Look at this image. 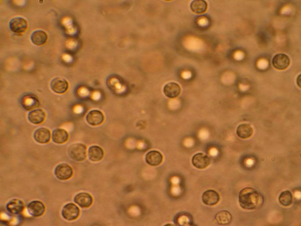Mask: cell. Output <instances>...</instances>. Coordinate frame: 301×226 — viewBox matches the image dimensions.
I'll list each match as a JSON object with an SVG mask.
<instances>
[{"mask_svg":"<svg viewBox=\"0 0 301 226\" xmlns=\"http://www.w3.org/2000/svg\"><path fill=\"white\" fill-rule=\"evenodd\" d=\"M80 210L79 208L73 203H68L63 207L61 214L66 220L71 221L77 219L79 216Z\"/></svg>","mask_w":301,"mask_h":226,"instance_id":"obj_3","label":"cell"},{"mask_svg":"<svg viewBox=\"0 0 301 226\" xmlns=\"http://www.w3.org/2000/svg\"><path fill=\"white\" fill-rule=\"evenodd\" d=\"M33 137L35 140L41 144H46L50 141L51 138L50 131L44 127H40L34 132Z\"/></svg>","mask_w":301,"mask_h":226,"instance_id":"obj_11","label":"cell"},{"mask_svg":"<svg viewBox=\"0 0 301 226\" xmlns=\"http://www.w3.org/2000/svg\"><path fill=\"white\" fill-rule=\"evenodd\" d=\"M163 157L162 154L156 150H152L148 152L146 156V161L149 164L152 166H157L162 162Z\"/></svg>","mask_w":301,"mask_h":226,"instance_id":"obj_19","label":"cell"},{"mask_svg":"<svg viewBox=\"0 0 301 226\" xmlns=\"http://www.w3.org/2000/svg\"><path fill=\"white\" fill-rule=\"evenodd\" d=\"M182 76L183 78L185 79H189L191 76V74L189 71H185L182 74Z\"/></svg>","mask_w":301,"mask_h":226,"instance_id":"obj_29","label":"cell"},{"mask_svg":"<svg viewBox=\"0 0 301 226\" xmlns=\"http://www.w3.org/2000/svg\"><path fill=\"white\" fill-rule=\"evenodd\" d=\"M175 223L180 225L191 226L194 225L193 218L189 213L181 212L178 214L175 218Z\"/></svg>","mask_w":301,"mask_h":226,"instance_id":"obj_20","label":"cell"},{"mask_svg":"<svg viewBox=\"0 0 301 226\" xmlns=\"http://www.w3.org/2000/svg\"><path fill=\"white\" fill-rule=\"evenodd\" d=\"M253 129L248 124H243L240 125L237 127L236 133L240 138L246 139L250 137L252 134Z\"/></svg>","mask_w":301,"mask_h":226,"instance_id":"obj_22","label":"cell"},{"mask_svg":"<svg viewBox=\"0 0 301 226\" xmlns=\"http://www.w3.org/2000/svg\"><path fill=\"white\" fill-rule=\"evenodd\" d=\"M23 108L27 110H30L38 107L39 102L35 97L32 96L24 97L22 101Z\"/></svg>","mask_w":301,"mask_h":226,"instance_id":"obj_24","label":"cell"},{"mask_svg":"<svg viewBox=\"0 0 301 226\" xmlns=\"http://www.w3.org/2000/svg\"><path fill=\"white\" fill-rule=\"evenodd\" d=\"M290 59L286 54L280 53L275 55L272 60V64L276 69L280 70L287 69L289 66Z\"/></svg>","mask_w":301,"mask_h":226,"instance_id":"obj_8","label":"cell"},{"mask_svg":"<svg viewBox=\"0 0 301 226\" xmlns=\"http://www.w3.org/2000/svg\"><path fill=\"white\" fill-rule=\"evenodd\" d=\"M27 25L26 21L20 17L12 18L10 21L9 24L10 30L13 32L17 33H22L25 31Z\"/></svg>","mask_w":301,"mask_h":226,"instance_id":"obj_5","label":"cell"},{"mask_svg":"<svg viewBox=\"0 0 301 226\" xmlns=\"http://www.w3.org/2000/svg\"><path fill=\"white\" fill-rule=\"evenodd\" d=\"M74 201L81 207L86 208L92 204L93 199L91 196L86 192H81L74 197Z\"/></svg>","mask_w":301,"mask_h":226,"instance_id":"obj_13","label":"cell"},{"mask_svg":"<svg viewBox=\"0 0 301 226\" xmlns=\"http://www.w3.org/2000/svg\"><path fill=\"white\" fill-rule=\"evenodd\" d=\"M104 116L101 111L92 110L89 111L86 116V119L87 122L92 126H97L101 125L104 122Z\"/></svg>","mask_w":301,"mask_h":226,"instance_id":"obj_6","label":"cell"},{"mask_svg":"<svg viewBox=\"0 0 301 226\" xmlns=\"http://www.w3.org/2000/svg\"><path fill=\"white\" fill-rule=\"evenodd\" d=\"M181 91L180 85L174 82H170L166 84L164 86L163 91L165 95L170 98H174L177 97L180 94Z\"/></svg>","mask_w":301,"mask_h":226,"instance_id":"obj_14","label":"cell"},{"mask_svg":"<svg viewBox=\"0 0 301 226\" xmlns=\"http://www.w3.org/2000/svg\"><path fill=\"white\" fill-rule=\"evenodd\" d=\"M31 41L34 44L40 46L44 44L46 41L47 35L46 33L41 30H37L31 34Z\"/></svg>","mask_w":301,"mask_h":226,"instance_id":"obj_21","label":"cell"},{"mask_svg":"<svg viewBox=\"0 0 301 226\" xmlns=\"http://www.w3.org/2000/svg\"><path fill=\"white\" fill-rule=\"evenodd\" d=\"M292 195L289 190H285L282 192L280 195L279 202L283 206L287 207L290 205L292 201Z\"/></svg>","mask_w":301,"mask_h":226,"instance_id":"obj_26","label":"cell"},{"mask_svg":"<svg viewBox=\"0 0 301 226\" xmlns=\"http://www.w3.org/2000/svg\"><path fill=\"white\" fill-rule=\"evenodd\" d=\"M69 138L68 132L62 128H56L53 130L52 139L53 142L57 144H62L66 142Z\"/></svg>","mask_w":301,"mask_h":226,"instance_id":"obj_17","label":"cell"},{"mask_svg":"<svg viewBox=\"0 0 301 226\" xmlns=\"http://www.w3.org/2000/svg\"><path fill=\"white\" fill-rule=\"evenodd\" d=\"M202 200L205 204L209 206H214L219 202L220 197L218 193L215 191L209 190L203 194Z\"/></svg>","mask_w":301,"mask_h":226,"instance_id":"obj_12","label":"cell"},{"mask_svg":"<svg viewBox=\"0 0 301 226\" xmlns=\"http://www.w3.org/2000/svg\"><path fill=\"white\" fill-rule=\"evenodd\" d=\"M265 199L263 195L254 189L247 187L240 192L239 202L243 208L248 210L258 209L263 205Z\"/></svg>","mask_w":301,"mask_h":226,"instance_id":"obj_1","label":"cell"},{"mask_svg":"<svg viewBox=\"0 0 301 226\" xmlns=\"http://www.w3.org/2000/svg\"><path fill=\"white\" fill-rule=\"evenodd\" d=\"M88 154L91 161L96 162L100 161L103 158L104 152L103 149L97 145H92L88 148Z\"/></svg>","mask_w":301,"mask_h":226,"instance_id":"obj_18","label":"cell"},{"mask_svg":"<svg viewBox=\"0 0 301 226\" xmlns=\"http://www.w3.org/2000/svg\"><path fill=\"white\" fill-rule=\"evenodd\" d=\"M7 210L10 213L14 215H17L21 213L24 208V204L21 200L14 199L9 201L6 205Z\"/></svg>","mask_w":301,"mask_h":226,"instance_id":"obj_16","label":"cell"},{"mask_svg":"<svg viewBox=\"0 0 301 226\" xmlns=\"http://www.w3.org/2000/svg\"><path fill=\"white\" fill-rule=\"evenodd\" d=\"M301 74L298 75L296 79V83L298 87H301Z\"/></svg>","mask_w":301,"mask_h":226,"instance_id":"obj_30","label":"cell"},{"mask_svg":"<svg viewBox=\"0 0 301 226\" xmlns=\"http://www.w3.org/2000/svg\"><path fill=\"white\" fill-rule=\"evenodd\" d=\"M54 173L56 177L61 180H66L72 176L73 171L72 167L66 163H61L55 167Z\"/></svg>","mask_w":301,"mask_h":226,"instance_id":"obj_4","label":"cell"},{"mask_svg":"<svg viewBox=\"0 0 301 226\" xmlns=\"http://www.w3.org/2000/svg\"><path fill=\"white\" fill-rule=\"evenodd\" d=\"M231 73L226 72L223 75L222 78V80L223 82L226 84H230L231 81Z\"/></svg>","mask_w":301,"mask_h":226,"instance_id":"obj_28","label":"cell"},{"mask_svg":"<svg viewBox=\"0 0 301 226\" xmlns=\"http://www.w3.org/2000/svg\"><path fill=\"white\" fill-rule=\"evenodd\" d=\"M86 149L85 144L80 143H75L69 147L68 153L70 157L73 160L82 161L86 158Z\"/></svg>","mask_w":301,"mask_h":226,"instance_id":"obj_2","label":"cell"},{"mask_svg":"<svg viewBox=\"0 0 301 226\" xmlns=\"http://www.w3.org/2000/svg\"><path fill=\"white\" fill-rule=\"evenodd\" d=\"M215 219L217 223L220 225H225L230 224L232 220L231 214L227 210H222L215 215Z\"/></svg>","mask_w":301,"mask_h":226,"instance_id":"obj_23","label":"cell"},{"mask_svg":"<svg viewBox=\"0 0 301 226\" xmlns=\"http://www.w3.org/2000/svg\"><path fill=\"white\" fill-rule=\"evenodd\" d=\"M192 162L196 168L203 169L209 165L210 163V159L207 155L202 153H198L193 156Z\"/></svg>","mask_w":301,"mask_h":226,"instance_id":"obj_9","label":"cell"},{"mask_svg":"<svg viewBox=\"0 0 301 226\" xmlns=\"http://www.w3.org/2000/svg\"><path fill=\"white\" fill-rule=\"evenodd\" d=\"M50 85L52 90L58 94L65 92L68 87V84L67 80L59 77L53 78L51 81Z\"/></svg>","mask_w":301,"mask_h":226,"instance_id":"obj_7","label":"cell"},{"mask_svg":"<svg viewBox=\"0 0 301 226\" xmlns=\"http://www.w3.org/2000/svg\"><path fill=\"white\" fill-rule=\"evenodd\" d=\"M242 161L243 167L248 169H251L256 164L257 160L255 158L251 156L248 157L244 158Z\"/></svg>","mask_w":301,"mask_h":226,"instance_id":"obj_27","label":"cell"},{"mask_svg":"<svg viewBox=\"0 0 301 226\" xmlns=\"http://www.w3.org/2000/svg\"><path fill=\"white\" fill-rule=\"evenodd\" d=\"M46 117L44 111L41 109H39L30 111L28 114V118L31 123L39 124L44 121Z\"/></svg>","mask_w":301,"mask_h":226,"instance_id":"obj_15","label":"cell"},{"mask_svg":"<svg viewBox=\"0 0 301 226\" xmlns=\"http://www.w3.org/2000/svg\"><path fill=\"white\" fill-rule=\"evenodd\" d=\"M192 11L196 14H201L205 12L207 8L206 2L204 0H194L190 4Z\"/></svg>","mask_w":301,"mask_h":226,"instance_id":"obj_25","label":"cell"},{"mask_svg":"<svg viewBox=\"0 0 301 226\" xmlns=\"http://www.w3.org/2000/svg\"><path fill=\"white\" fill-rule=\"evenodd\" d=\"M27 210L31 216L34 217L41 216L44 212L45 207L44 204L38 200L33 201L28 205Z\"/></svg>","mask_w":301,"mask_h":226,"instance_id":"obj_10","label":"cell"}]
</instances>
